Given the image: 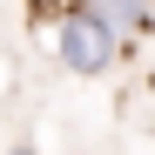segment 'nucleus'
Here are the masks:
<instances>
[{
	"instance_id": "f257e3e1",
	"label": "nucleus",
	"mask_w": 155,
	"mask_h": 155,
	"mask_svg": "<svg viewBox=\"0 0 155 155\" xmlns=\"http://www.w3.org/2000/svg\"><path fill=\"white\" fill-rule=\"evenodd\" d=\"M54 54H61L74 74H108V68H115V54H121V34H115L101 14L74 7V14H61V20H54Z\"/></svg>"
},
{
	"instance_id": "7ed1b4c3",
	"label": "nucleus",
	"mask_w": 155,
	"mask_h": 155,
	"mask_svg": "<svg viewBox=\"0 0 155 155\" xmlns=\"http://www.w3.org/2000/svg\"><path fill=\"white\" fill-rule=\"evenodd\" d=\"M14 155H34V148H27V142H20V148H14Z\"/></svg>"
},
{
	"instance_id": "f03ea898",
	"label": "nucleus",
	"mask_w": 155,
	"mask_h": 155,
	"mask_svg": "<svg viewBox=\"0 0 155 155\" xmlns=\"http://www.w3.org/2000/svg\"><path fill=\"white\" fill-rule=\"evenodd\" d=\"M88 14H101L121 41H142L148 34V0H88Z\"/></svg>"
}]
</instances>
